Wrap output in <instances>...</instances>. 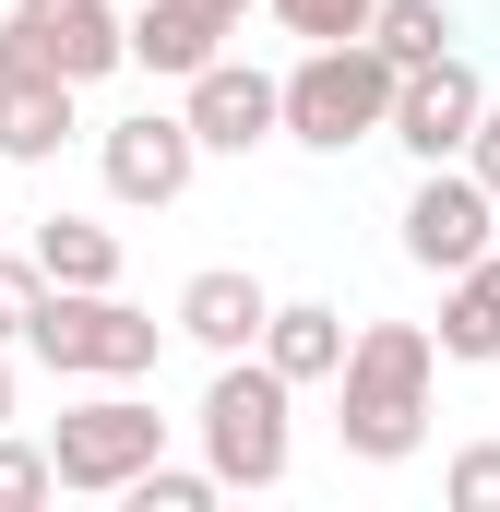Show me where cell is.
<instances>
[{
    "mask_svg": "<svg viewBox=\"0 0 500 512\" xmlns=\"http://www.w3.org/2000/svg\"><path fill=\"white\" fill-rule=\"evenodd\" d=\"M489 239H500V191L489 179H465L453 155L417 167V191H405V262H417V274H465Z\"/></svg>",
    "mask_w": 500,
    "mask_h": 512,
    "instance_id": "cell-9",
    "label": "cell"
},
{
    "mask_svg": "<svg viewBox=\"0 0 500 512\" xmlns=\"http://www.w3.org/2000/svg\"><path fill=\"white\" fill-rule=\"evenodd\" d=\"M239 24H215L203 0H143V12H120V48H131V72H155V84H191L215 48H227Z\"/></svg>",
    "mask_w": 500,
    "mask_h": 512,
    "instance_id": "cell-13",
    "label": "cell"
},
{
    "mask_svg": "<svg viewBox=\"0 0 500 512\" xmlns=\"http://www.w3.org/2000/svg\"><path fill=\"white\" fill-rule=\"evenodd\" d=\"M0 60L60 72V84H108V72H131L120 0H12V12H0Z\"/></svg>",
    "mask_w": 500,
    "mask_h": 512,
    "instance_id": "cell-6",
    "label": "cell"
},
{
    "mask_svg": "<svg viewBox=\"0 0 500 512\" xmlns=\"http://www.w3.org/2000/svg\"><path fill=\"white\" fill-rule=\"evenodd\" d=\"M298 48H322V36H370V0H262Z\"/></svg>",
    "mask_w": 500,
    "mask_h": 512,
    "instance_id": "cell-19",
    "label": "cell"
},
{
    "mask_svg": "<svg viewBox=\"0 0 500 512\" xmlns=\"http://www.w3.org/2000/svg\"><path fill=\"white\" fill-rule=\"evenodd\" d=\"M0 417H12V346H0Z\"/></svg>",
    "mask_w": 500,
    "mask_h": 512,
    "instance_id": "cell-25",
    "label": "cell"
},
{
    "mask_svg": "<svg viewBox=\"0 0 500 512\" xmlns=\"http://www.w3.org/2000/svg\"><path fill=\"white\" fill-rule=\"evenodd\" d=\"M262 274H239V262H203L191 286H179V310H167V334H191L203 358H239V346H262Z\"/></svg>",
    "mask_w": 500,
    "mask_h": 512,
    "instance_id": "cell-12",
    "label": "cell"
},
{
    "mask_svg": "<svg viewBox=\"0 0 500 512\" xmlns=\"http://www.w3.org/2000/svg\"><path fill=\"white\" fill-rule=\"evenodd\" d=\"M36 501H60L48 441H12V429H0V512H36Z\"/></svg>",
    "mask_w": 500,
    "mask_h": 512,
    "instance_id": "cell-20",
    "label": "cell"
},
{
    "mask_svg": "<svg viewBox=\"0 0 500 512\" xmlns=\"http://www.w3.org/2000/svg\"><path fill=\"white\" fill-rule=\"evenodd\" d=\"M429 346L465 358V370H489V358H500V239L465 262V274H441V334H429Z\"/></svg>",
    "mask_w": 500,
    "mask_h": 512,
    "instance_id": "cell-15",
    "label": "cell"
},
{
    "mask_svg": "<svg viewBox=\"0 0 500 512\" xmlns=\"http://www.w3.org/2000/svg\"><path fill=\"white\" fill-rule=\"evenodd\" d=\"M120 501H131V512H203V501H215V465H167V453H155Z\"/></svg>",
    "mask_w": 500,
    "mask_h": 512,
    "instance_id": "cell-18",
    "label": "cell"
},
{
    "mask_svg": "<svg viewBox=\"0 0 500 512\" xmlns=\"http://www.w3.org/2000/svg\"><path fill=\"white\" fill-rule=\"evenodd\" d=\"M370 48L405 72V60H441L453 48V0H370Z\"/></svg>",
    "mask_w": 500,
    "mask_h": 512,
    "instance_id": "cell-17",
    "label": "cell"
},
{
    "mask_svg": "<svg viewBox=\"0 0 500 512\" xmlns=\"http://www.w3.org/2000/svg\"><path fill=\"white\" fill-rule=\"evenodd\" d=\"M24 358L60 370V382H143L167 358V322L131 310L120 286H48L36 322H24Z\"/></svg>",
    "mask_w": 500,
    "mask_h": 512,
    "instance_id": "cell-4",
    "label": "cell"
},
{
    "mask_svg": "<svg viewBox=\"0 0 500 512\" xmlns=\"http://www.w3.org/2000/svg\"><path fill=\"white\" fill-rule=\"evenodd\" d=\"M36 274H48V286H120V227L48 215V227H36Z\"/></svg>",
    "mask_w": 500,
    "mask_h": 512,
    "instance_id": "cell-16",
    "label": "cell"
},
{
    "mask_svg": "<svg viewBox=\"0 0 500 512\" xmlns=\"http://www.w3.org/2000/svg\"><path fill=\"white\" fill-rule=\"evenodd\" d=\"M465 179H489L500 191V96H477V131H465V155H453Z\"/></svg>",
    "mask_w": 500,
    "mask_h": 512,
    "instance_id": "cell-23",
    "label": "cell"
},
{
    "mask_svg": "<svg viewBox=\"0 0 500 512\" xmlns=\"http://www.w3.org/2000/svg\"><path fill=\"white\" fill-rule=\"evenodd\" d=\"M0 179H12V167H0Z\"/></svg>",
    "mask_w": 500,
    "mask_h": 512,
    "instance_id": "cell-26",
    "label": "cell"
},
{
    "mask_svg": "<svg viewBox=\"0 0 500 512\" xmlns=\"http://www.w3.org/2000/svg\"><path fill=\"white\" fill-rule=\"evenodd\" d=\"M155 453H167V417H155L131 382H96L84 405H60V417H48V477H60V489H84V501H120Z\"/></svg>",
    "mask_w": 500,
    "mask_h": 512,
    "instance_id": "cell-5",
    "label": "cell"
},
{
    "mask_svg": "<svg viewBox=\"0 0 500 512\" xmlns=\"http://www.w3.org/2000/svg\"><path fill=\"white\" fill-rule=\"evenodd\" d=\"M429 382H441V346L429 322H358L346 358H334V429L358 465H405L429 441Z\"/></svg>",
    "mask_w": 500,
    "mask_h": 512,
    "instance_id": "cell-1",
    "label": "cell"
},
{
    "mask_svg": "<svg viewBox=\"0 0 500 512\" xmlns=\"http://www.w3.org/2000/svg\"><path fill=\"white\" fill-rule=\"evenodd\" d=\"M36 298H48V274H36V251H0V346H24Z\"/></svg>",
    "mask_w": 500,
    "mask_h": 512,
    "instance_id": "cell-22",
    "label": "cell"
},
{
    "mask_svg": "<svg viewBox=\"0 0 500 512\" xmlns=\"http://www.w3.org/2000/svg\"><path fill=\"white\" fill-rule=\"evenodd\" d=\"M96 167H108V203L167 215V203L203 179V143H191V120H179V108H131V120L96 131Z\"/></svg>",
    "mask_w": 500,
    "mask_h": 512,
    "instance_id": "cell-7",
    "label": "cell"
},
{
    "mask_svg": "<svg viewBox=\"0 0 500 512\" xmlns=\"http://www.w3.org/2000/svg\"><path fill=\"white\" fill-rule=\"evenodd\" d=\"M203 12H215V24H250V0H203Z\"/></svg>",
    "mask_w": 500,
    "mask_h": 512,
    "instance_id": "cell-24",
    "label": "cell"
},
{
    "mask_svg": "<svg viewBox=\"0 0 500 512\" xmlns=\"http://www.w3.org/2000/svg\"><path fill=\"white\" fill-rule=\"evenodd\" d=\"M441 501L453 512H500V441H465V453L441 465Z\"/></svg>",
    "mask_w": 500,
    "mask_h": 512,
    "instance_id": "cell-21",
    "label": "cell"
},
{
    "mask_svg": "<svg viewBox=\"0 0 500 512\" xmlns=\"http://www.w3.org/2000/svg\"><path fill=\"white\" fill-rule=\"evenodd\" d=\"M334 358H346V310L334 298H274L262 310V370H286V382H334Z\"/></svg>",
    "mask_w": 500,
    "mask_h": 512,
    "instance_id": "cell-14",
    "label": "cell"
},
{
    "mask_svg": "<svg viewBox=\"0 0 500 512\" xmlns=\"http://www.w3.org/2000/svg\"><path fill=\"white\" fill-rule=\"evenodd\" d=\"M191 429H203L215 489H286V465H298V382L262 370V346H239V358H215Z\"/></svg>",
    "mask_w": 500,
    "mask_h": 512,
    "instance_id": "cell-2",
    "label": "cell"
},
{
    "mask_svg": "<svg viewBox=\"0 0 500 512\" xmlns=\"http://www.w3.org/2000/svg\"><path fill=\"white\" fill-rule=\"evenodd\" d=\"M72 131H84V84L0 60V167H48V155H60Z\"/></svg>",
    "mask_w": 500,
    "mask_h": 512,
    "instance_id": "cell-11",
    "label": "cell"
},
{
    "mask_svg": "<svg viewBox=\"0 0 500 512\" xmlns=\"http://www.w3.org/2000/svg\"><path fill=\"white\" fill-rule=\"evenodd\" d=\"M477 60L465 48H441V60H405L393 72V108H381V143H405L417 167H441V155H465V131H477Z\"/></svg>",
    "mask_w": 500,
    "mask_h": 512,
    "instance_id": "cell-8",
    "label": "cell"
},
{
    "mask_svg": "<svg viewBox=\"0 0 500 512\" xmlns=\"http://www.w3.org/2000/svg\"><path fill=\"white\" fill-rule=\"evenodd\" d=\"M179 120L203 155H250V143H274V72H250V60H203L191 84H179Z\"/></svg>",
    "mask_w": 500,
    "mask_h": 512,
    "instance_id": "cell-10",
    "label": "cell"
},
{
    "mask_svg": "<svg viewBox=\"0 0 500 512\" xmlns=\"http://www.w3.org/2000/svg\"><path fill=\"white\" fill-rule=\"evenodd\" d=\"M381 108H393V60L370 36H322L274 72V143L346 155V143H381Z\"/></svg>",
    "mask_w": 500,
    "mask_h": 512,
    "instance_id": "cell-3",
    "label": "cell"
}]
</instances>
